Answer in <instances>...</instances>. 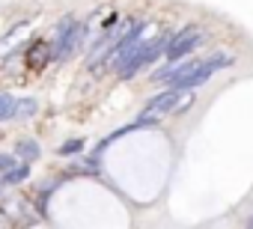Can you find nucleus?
<instances>
[{
    "instance_id": "nucleus-14",
    "label": "nucleus",
    "mask_w": 253,
    "mask_h": 229,
    "mask_svg": "<svg viewBox=\"0 0 253 229\" xmlns=\"http://www.w3.org/2000/svg\"><path fill=\"white\" fill-rule=\"evenodd\" d=\"M21 161H18V155L15 152H0V176H6L9 170H15Z\"/></svg>"
},
{
    "instance_id": "nucleus-16",
    "label": "nucleus",
    "mask_w": 253,
    "mask_h": 229,
    "mask_svg": "<svg viewBox=\"0 0 253 229\" xmlns=\"http://www.w3.org/2000/svg\"><path fill=\"white\" fill-rule=\"evenodd\" d=\"M0 193H3V182H0Z\"/></svg>"
},
{
    "instance_id": "nucleus-12",
    "label": "nucleus",
    "mask_w": 253,
    "mask_h": 229,
    "mask_svg": "<svg viewBox=\"0 0 253 229\" xmlns=\"http://www.w3.org/2000/svg\"><path fill=\"white\" fill-rule=\"evenodd\" d=\"M69 173H89L92 176V173H98V158H86V161L81 158V161H75L69 167Z\"/></svg>"
},
{
    "instance_id": "nucleus-3",
    "label": "nucleus",
    "mask_w": 253,
    "mask_h": 229,
    "mask_svg": "<svg viewBox=\"0 0 253 229\" xmlns=\"http://www.w3.org/2000/svg\"><path fill=\"white\" fill-rule=\"evenodd\" d=\"M170 39H173V33H164V36H158V39H149V42L137 51V57H134L128 66H125V69L119 72V77H122V80H131V77H134V75H140L146 66H152L161 54H167Z\"/></svg>"
},
{
    "instance_id": "nucleus-1",
    "label": "nucleus",
    "mask_w": 253,
    "mask_h": 229,
    "mask_svg": "<svg viewBox=\"0 0 253 229\" xmlns=\"http://www.w3.org/2000/svg\"><path fill=\"white\" fill-rule=\"evenodd\" d=\"M84 39H86V24L78 21V18H63V21L54 27V42H51L54 60H69V57L81 48Z\"/></svg>"
},
{
    "instance_id": "nucleus-5",
    "label": "nucleus",
    "mask_w": 253,
    "mask_h": 229,
    "mask_svg": "<svg viewBox=\"0 0 253 229\" xmlns=\"http://www.w3.org/2000/svg\"><path fill=\"white\" fill-rule=\"evenodd\" d=\"M223 66H232V54H214V57H209V60H203L188 77H182V80H176L173 86L176 89H197V86H203L217 69H223Z\"/></svg>"
},
{
    "instance_id": "nucleus-6",
    "label": "nucleus",
    "mask_w": 253,
    "mask_h": 229,
    "mask_svg": "<svg viewBox=\"0 0 253 229\" xmlns=\"http://www.w3.org/2000/svg\"><path fill=\"white\" fill-rule=\"evenodd\" d=\"M51 60H54V48H51L48 42H42V39H33L30 48H27V69L42 72Z\"/></svg>"
},
{
    "instance_id": "nucleus-2",
    "label": "nucleus",
    "mask_w": 253,
    "mask_h": 229,
    "mask_svg": "<svg viewBox=\"0 0 253 229\" xmlns=\"http://www.w3.org/2000/svg\"><path fill=\"white\" fill-rule=\"evenodd\" d=\"M182 98H185V89H176V86H167L164 92H158L155 98H149V104L143 107L140 119H137V128L152 125V122H158V119L170 116V113H179Z\"/></svg>"
},
{
    "instance_id": "nucleus-4",
    "label": "nucleus",
    "mask_w": 253,
    "mask_h": 229,
    "mask_svg": "<svg viewBox=\"0 0 253 229\" xmlns=\"http://www.w3.org/2000/svg\"><path fill=\"white\" fill-rule=\"evenodd\" d=\"M203 39H206V33H203L200 27L188 24L185 30L173 33V39H170V45H167V60H170V63H179V60H185L188 54H194V51L203 45Z\"/></svg>"
},
{
    "instance_id": "nucleus-11",
    "label": "nucleus",
    "mask_w": 253,
    "mask_h": 229,
    "mask_svg": "<svg viewBox=\"0 0 253 229\" xmlns=\"http://www.w3.org/2000/svg\"><path fill=\"white\" fill-rule=\"evenodd\" d=\"M27 176H30V164H18L15 170H9L6 176H3V185H21V182H27Z\"/></svg>"
},
{
    "instance_id": "nucleus-8",
    "label": "nucleus",
    "mask_w": 253,
    "mask_h": 229,
    "mask_svg": "<svg viewBox=\"0 0 253 229\" xmlns=\"http://www.w3.org/2000/svg\"><path fill=\"white\" fill-rule=\"evenodd\" d=\"M30 27H33V18L21 21L18 27H12V30H9L6 36H3V39H0V57H3V54H9V51H12V45H15V42H21V36H24V33L30 30Z\"/></svg>"
},
{
    "instance_id": "nucleus-10",
    "label": "nucleus",
    "mask_w": 253,
    "mask_h": 229,
    "mask_svg": "<svg viewBox=\"0 0 253 229\" xmlns=\"http://www.w3.org/2000/svg\"><path fill=\"white\" fill-rule=\"evenodd\" d=\"M15 107L18 98L12 92H0V122H15Z\"/></svg>"
},
{
    "instance_id": "nucleus-9",
    "label": "nucleus",
    "mask_w": 253,
    "mask_h": 229,
    "mask_svg": "<svg viewBox=\"0 0 253 229\" xmlns=\"http://www.w3.org/2000/svg\"><path fill=\"white\" fill-rule=\"evenodd\" d=\"M36 110H39V101H36V98H30V95L18 98V107H15V122H27V119H33V116H36Z\"/></svg>"
},
{
    "instance_id": "nucleus-13",
    "label": "nucleus",
    "mask_w": 253,
    "mask_h": 229,
    "mask_svg": "<svg viewBox=\"0 0 253 229\" xmlns=\"http://www.w3.org/2000/svg\"><path fill=\"white\" fill-rule=\"evenodd\" d=\"M86 146V140H81V137H75V140H69V143H63V146H57V155H63V158H69V155H78L81 149Z\"/></svg>"
},
{
    "instance_id": "nucleus-15",
    "label": "nucleus",
    "mask_w": 253,
    "mask_h": 229,
    "mask_svg": "<svg viewBox=\"0 0 253 229\" xmlns=\"http://www.w3.org/2000/svg\"><path fill=\"white\" fill-rule=\"evenodd\" d=\"M247 229H253V220H250V223H247Z\"/></svg>"
},
{
    "instance_id": "nucleus-7",
    "label": "nucleus",
    "mask_w": 253,
    "mask_h": 229,
    "mask_svg": "<svg viewBox=\"0 0 253 229\" xmlns=\"http://www.w3.org/2000/svg\"><path fill=\"white\" fill-rule=\"evenodd\" d=\"M15 155H18V161L30 164V161H36V158L42 155V146H39V140L24 137V140H18V143H15Z\"/></svg>"
}]
</instances>
